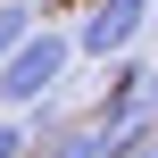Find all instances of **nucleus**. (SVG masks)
Returning <instances> with one entry per match:
<instances>
[{
	"label": "nucleus",
	"instance_id": "nucleus-1",
	"mask_svg": "<svg viewBox=\"0 0 158 158\" xmlns=\"http://www.w3.org/2000/svg\"><path fill=\"white\" fill-rule=\"evenodd\" d=\"M67 58H75V33H58V25H42L8 67H0V100L8 108H50V92H58V75H67Z\"/></svg>",
	"mask_w": 158,
	"mask_h": 158
},
{
	"label": "nucleus",
	"instance_id": "nucleus-2",
	"mask_svg": "<svg viewBox=\"0 0 158 158\" xmlns=\"http://www.w3.org/2000/svg\"><path fill=\"white\" fill-rule=\"evenodd\" d=\"M142 25H150V0H92V8L75 17V50L125 67V50L142 42Z\"/></svg>",
	"mask_w": 158,
	"mask_h": 158
},
{
	"label": "nucleus",
	"instance_id": "nucleus-3",
	"mask_svg": "<svg viewBox=\"0 0 158 158\" xmlns=\"http://www.w3.org/2000/svg\"><path fill=\"white\" fill-rule=\"evenodd\" d=\"M33 33H42V25H33V8H25V0H0V67H8Z\"/></svg>",
	"mask_w": 158,
	"mask_h": 158
},
{
	"label": "nucleus",
	"instance_id": "nucleus-4",
	"mask_svg": "<svg viewBox=\"0 0 158 158\" xmlns=\"http://www.w3.org/2000/svg\"><path fill=\"white\" fill-rule=\"evenodd\" d=\"M42 158H108V142H100V125H67L42 142Z\"/></svg>",
	"mask_w": 158,
	"mask_h": 158
},
{
	"label": "nucleus",
	"instance_id": "nucleus-5",
	"mask_svg": "<svg viewBox=\"0 0 158 158\" xmlns=\"http://www.w3.org/2000/svg\"><path fill=\"white\" fill-rule=\"evenodd\" d=\"M33 150V125H0V158H25Z\"/></svg>",
	"mask_w": 158,
	"mask_h": 158
},
{
	"label": "nucleus",
	"instance_id": "nucleus-6",
	"mask_svg": "<svg viewBox=\"0 0 158 158\" xmlns=\"http://www.w3.org/2000/svg\"><path fill=\"white\" fill-rule=\"evenodd\" d=\"M150 117H158V75H150Z\"/></svg>",
	"mask_w": 158,
	"mask_h": 158
},
{
	"label": "nucleus",
	"instance_id": "nucleus-7",
	"mask_svg": "<svg viewBox=\"0 0 158 158\" xmlns=\"http://www.w3.org/2000/svg\"><path fill=\"white\" fill-rule=\"evenodd\" d=\"M150 158H158V150H150Z\"/></svg>",
	"mask_w": 158,
	"mask_h": 158
}]
</instances>
